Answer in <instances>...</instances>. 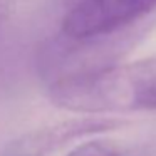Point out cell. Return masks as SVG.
Returning a JSON list of instances; mask_svg holds the SVG:
<instances>
[{
  "instance_id": "6da1fadb",
  "label": "cell",
  "mask_w": 156,
  "mask_h": 156,
  "mask_svg": "<svg viewBox=\"0 0 156 156\" xmlns=\"http://www.w3.org/2000/svg\"><path fill=\"white\" fill-rule=\"evenodd\" d=\"M49 94L59 108L84 114L156 109V55L57 79Z\"/></svg>"
},
{
  "instance_id": "7a4b0ae2",
  "label": "cell",
  "mask_w": 156,
  "mask_h": 156,
  "mask_svg": "<svg viewBox=\"0 0 156 156\" xmlns=\"http://www.w3.org/2000/svg\"><path fill=\"white\" fill-rule=\"evenodd\" d=\"M154 10L156 0H71L62 35L79 42L121 37Z\"/></svg>"
},
{
  "instance_id": "3957f363",
  "label": "cell",
  "mask_w": 156,
  "mask_h": 156,
  "mask_svg": "<svg viewBox=\"0 0 156 156\" xmlns=\"http://www.w3.org/2000/svg\"><path fill=\"white\" fill-rule=\"evenodd\" d=\"M122 124L124 122L121 119L102 118V116L66 119V121L55 122L41 129H34L30 133L19 136L17 139L10 141L5 146L0 156H49L72 139L94 134V133L118 129Z\"/></svg>"
},
{
  "instance_id": "5b68a950",
  "label": "cell",
  "mask_w": 156,
  "mask_h": 156,
  "mask_svg": "<svg viewBox=\"0 0 156 156\" xmlns=\"http://www.w3.org/2000/svg\"><path fill=\"white\" fill-rule=\"evenodd\" d=\"M14 4L15 0H0V29L9 20L12 10H14Z\"/></svg>"
},
{
  "instance_id": "277c9868",
  "label": "cell",
  "mask_w": 156,
  "mask_h": 156,
  "mask_svg": "<svg viewBox=\"0 0 156 156\" xmlns=\"http://www.w3.org/2000/svg\"><path fill=\"white\" fill-rule=\"evenodd\" d=\"M67 156H119L118 149L104 141H89L74 148Z\"/></svg>"
}]
</instances>
